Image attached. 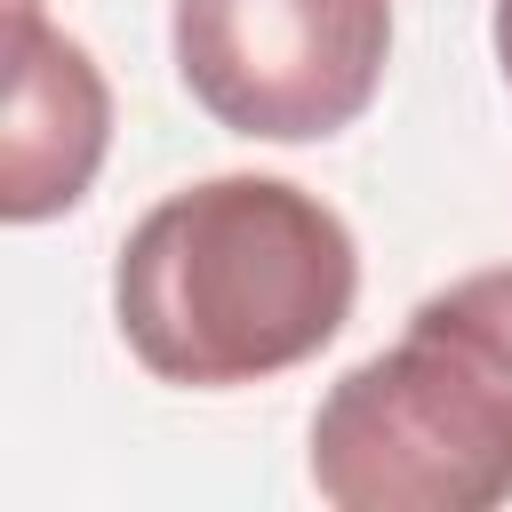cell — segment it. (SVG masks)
Returning <instances> with one entry per match:
<instances>
[{
	"label": "cell",
	"mask_w": 512,
	"mask_h": 512,
	"mask_svg": "<svg viewBox=\"0 0 512 512\" xmlns=\"http://www.w3.org/2000/svg\"><path fill=\"white\" fill-rule=\"evenodd\" d=\"M496 64H504V80H512V0H496Z\"/></svg>",
	"instance_id": "cell-5"
},
{
	"label": "cell",
	"mask_w": 512,
	"mask_h": 512,
	"mask_svg": "<svg viewBox=\"0 0 512 512\" xmlns=\"http://www.w3.org/2000/svg\"><path fill=\"white\" fill-rule=\"evenodd\" d=\"M360 296V248L288 176H208L144 208L112 264V320L144 376L184 392L264 384L312 360Z\"/></svg>",
	"instance_id": "cell-1"
},
{
	"label": "cell",
	"mask_w": 512,
	"mask_h": 512,
	"mask_svg": "<svg viewBox=\"0 0 512 512\" xmlns=\"http://www.w3.org/2000/svg\"><path fill=\"white\" fill-rule=\"evenodd\" d=\"M112 144V96L80 40H64L40 0H8V120H0V216L40 224L80 208Z\"/></svg>",
	"instance_id": "cell-4"
},
{
	"label": "cell",
	"mask_w": 512,
	"mask_h": 512,
	"mask_svg": "<svg viewBox=\"0 0 512 512\" xmlns=\"http://www.w3.org/2000/svg\"><path fill=\"white\" fill-rule=\"evenodd\" d=\"M176 72L192 104L264 144L352 128L392 56V0H176Z\"/></svg>",
	"instance_id": "cell-3"
},
{
	"label": "cell",
	"mask_w": 512,
	"mask_h": 512,
	"mask_svg": "<svg viewBox=\"0 0 512 512\" xmlns=\"http://www.w3.org/2000/svg\"><path fill=\"white\" fill-rule=\"evenodd\" d=\"M312 488L336 512H496L512 496V368L424 296L408 336L320 400Z\"/></svg>",
	"instance_id": "cell-2"
}]
</instances>
